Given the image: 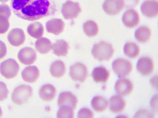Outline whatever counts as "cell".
Instances as JSON below:
<instances>
[{
    "label": "cell",
    "mask_w": 158,
    "mask_h": 118,
    "mask_svg": "<svg viewBox=\"0 0 158 118\" xmlns=\"http://www.w3.org/2000/svg\"><path fill=\"white\" fill-rule=\"evenodd\" d=\"M91 105L95 112H103L108 108L109 102L104 97L97 96L94 97L92 100Z\"/></svg>",
    "instance_id": "484cf974"
},
{
    "label": "cell",
    "mask_w": 158,
    "mask_h": 118,
    "mask_svg": "<svg viewBox=\"0 0 158 118\" xmlns=\"http://www.w3.org/2000/svg\"><path fill=\"white\" fill-rule=\"evenodd\" d=\"M134 86L132 82L126 78H120L116 82L115 90L117 94L122 96H127L133 92Z\"/></svg>",
    "instance_id": "9c48e42d"
},
{
    "label": "cell",
    "mask_w": 158,
    "mask_h": 118,
    "mask_svg": "<svg viewBox=\"0 0 158 118\" xmlns=\"http://www.w3.org/2000/svg\"><path fill=\"white\" fill-rule=\"evenodd\" d=\"M7 39L12 46L19 47L25 41V36L23 31L20 28L13 29L8 34Z\"/></svg>",
    "instance_id": "9a60e30c"
},
{
    "label": "cell",
    "mask_w": 158,
    "mask_h": 118,
    "mask_svg": "<svg viewBox=\"0 0 158 118\" xmlns=\"http://www.w3.org/2000/svg\"><path fill=\"white\" fill-rule=\"evenodd\" d=\"M33 95V89L30 86L21 85L15 88L12 95L11 100L15 104L21 105L25 104Z\"/></svg>",
    "instance_id": "3957f363"
},
{
    "label": "cell",
    "mask_w": 158,
    "mask_h": 118,
    "mask_svg": "<svg viewBox=\"0 0 158 118\" xmlns=\"http://www.w3.org/2000/svg\"><path fill=\"white\" fill-rule=\"evenodd\" d=\"M74 117L73 109L68 106L60 107L57 113L58 118H73Z\"/></svg>",
    "instance_id": "f1b7e54d"
},
{
    "label": "cell",
    "mask_w": 158,
    "mask_h": 118,
    "mask_svg": "<svg viewBox=\"0 0 158 118\" xmlns=\"http://www.w3.org/2000/svg\"><path fill=\"white\" fill-rule=\"evenodd\" d=\"M51 75L53 77L59 79L64 75L66 72L65 63L62 60H56L53 62L50 68Z\"/></svg>",
    "instance_id": "7402d4cb"
},
{
    "label": "cell",
    "mask_w": 158,
    "mask_h": 118,
    "mask_svg": "<svg viewBox=\"0 0 158 118\" xmlns=\"http://www.w3.org/2000/svg\"><path fill=\"white\" fill-rule=\"evenodd\" d=\"M114 52L112 44L105 41H101L94 44L92 50L94 57L100 62L110 60L113 56Z\"/></svg>",
    "instance_id": "7a4b0ae2"
},
{
    "label": "cell",
    "mask_w": 158,
    "mask_h": 118,
    "mask_svg": "<svg viewBox=\"0 0 158 118\" xmlns=\"http://www.w3.org/2000/svg\"><path fill=\"white\" fill-rule=\"evenodd\" d=\"M110 73L106 68L100 66L94 68L92 76L97 83H106L109 79Z\"/></svg>",
    "instance_id": "d6986e66"
},
{
    "label": "cell",
    "mask_w": 158,
    "mask_h": 118,
    "mask_svg": "<svg viewBox=\"0 0 158 118\" xmlns=\"http://www.w3.org/2000/svg\"><path fill=\"white\" fill-rule=\"evenodd\" d=\"M7 1H8V0H0V2L2 3H6Z\"/></svg>",
    "instance_id": "d590c367"
},
{
    "label": "cell",
    "mask_w": 158,
    "mask_h": 118,
    "mask_svg": "<svg viewBox=\"0 0 158 118\" xmlns=\"http://www.w3.org/2000/svg\"><path fill=\"white\" fill-rule=\"evenodd\" d=\"M78 100L76 96L70 92H63L60 94L57 101L59 107L63 106H68L73 109L77 107Z\"/></svg>",
    "instance_id": "5bb4252c"
},
{
    "label": "cell",
    "mask_w": 158,
    "mask_h": 118,
    "mask_svg": "<svg viewBox=\"0 0 158 118\" xmlns=\"http://www.w3.org/2000/svg\"><path fill=\"white\" fill-rule=\"evenodd\" d=\"M83 29L85 35L89 37L95 36L99 32L97 24L93 20H89L83 25Z\"/></svg>",
    "instance_id": "83f0119b"
},
{
    "label": "cell",
    "mask_w": 158,
    "mask_h": 118,
    "mask_svg": "<svg viewBox=\"0 0 158 118\" xmlns=\"http://www.w3.org/2000/svg\"><path fill=\"white\" fill-rule=\"evenodd\" d=\"M135 37L139 42L146 43L150 39L152 35V30L149 27L142 26L135 31Z\"/></svg>",
    "instance_id": "603a6c76"
},
{
    "label": "cell",
    "mask_w": 158,
    "mask_h": 118,
    "mask_svg": "<svg viewBox=\"0 0 158 118\" xmlns=\"http://www.w3.org/2000/svg\"><path fill=\"white\" fill-rule=\"evenodd\" d=\"M122 21L125 26L128 28L135 27L140 21L139 14L138 11L133 9L127 10L123 14Z\"/></svg>",
    "instance_id": "8fae6325"
},
{
    "label": "cell",
    "mask_w": 158,
    "mask_h": 118,
    "mask_svg": "<svg viewBox=\"0 0 158 118\" xmlns=\"http://www.w3.org/2000/svg\"><path fill=\"white\" fill-rule=\"evenodd\" d=\"M94 117L93 112L89 109L86 108L81 109L77 114V118H93Z\"/></svg>",
    "instance_id": "4dcf8cb0"
},
{
    "label": "cell",
    "mask_w": 158,
    "mask_h": 118,
    "mask_svg": "<svg viewBox=\"0 0 158 118\" xmlns=\"http://www.w3.org/2000/svg\"><path fill=\"white\" fill-rule=\"evenodd\" d=\"M110 110L113 113L122 112L126 106V102L120 96H114L110 98L109 103Z\"/></svg>",
    "instance_id": "e0dca14e"
},
{
    "label": "cell",
    "mask_w": 158,
    "mask_h": 118,
    "mask_svg": "<svg viewBox=\"0 0 158 118\" xmlns=\"http://www.w3.org/2000/svg\"><path fill=\"white\" fill-rule=\"evenodd\" d=\"M7 53V47L5 43L0 40V59L5 56Z\"/></svg>",
    "instance_id": "e575fe53"
},
{
    "label": "cell",
    "mask_w": 158,
    "mask_h": 118,
    "mask_svg": "<svg viewBox=\"0 0 158 118\" xmlns=\"http://www.w3.org/2000/svg\"><path fill=\"white\" fill-rule=\"evenodd\" d=\"M141 12L146 17H156L158 14V0H146L141 6Z\"/></svg>",
    "instance_id": "7c38bea8"
},
{
    "label": "cell",
    "mask_w": 158,
    "mask_h": 118,
    "mask_svg": "<svg viewBox=\"0 0 158 118\" xmlns=\"http://www.w3.org/2000/svg\"><path fill=\"white\" fill-rule=\"evenodd\" d=\"M125 5V0H105L102 8L107 14L114 16L118 14Z\"/></svg>",
    "instance_id": "ba28073f"
},
{
    "label": "cell",
    "mask_w": 158,
    "mask_h": 118,
    "mask_svg": "<svg viewBox=\"0 0 158 118\" xmlns=\"http://www.w3.org/2000/svg\"><path fill=\"white\" fill-rule=\"evenodd\" d=\"M65 23L62 19L55 18L48 21L46 24V30L48 33L59 35L63 32Z\"/></svg>",
    "instance_id": "2e32d148"
},
{
    "label": "cell",
    "mask_w": 158,
    "mask_h": 118,
    "mask_svg": "<svg viewBox=\"0 0 158 118\" xmlns=\"http://www.w3.org/2000/svg\"><path fill=\"white\" fill-rule=\"evenodd\" d=\"M8 93L9 92L6 84L3 82H0V101L6 99Z\"/></svg>",
    "instance_id": "1f68e13d"
},
{
    "label": "cell",
    "mask_w": 158,
    "mask_h": 118,
    "mask_svg": "<svg viewBox=\"0 0 158 118\" xmlns=\"http://www.w3.org/2000/svg\"><path fill=\"white\" fill-rule=\"evenodd\" d=\"M18 58L19 61L24 65H30L36 59V52L31 47H23L19 51Z\"/></svg>",
    "instance_id": "30bf717a"
},
{
    "label": "cell",
    "mask_w": 158,
    "mask_h": 118,
    "mask_svg": "<svg viewBox=\"0 0 158 118\" xmlns=\"http://www.w3.org/2000/svg\"><path fill=\"white\" fill-rule=\"evenodd\" d=\"M87 67L81 63H76L70 67L69 76L74 81L84 83L88 77Z\"/></svg>",
    "instance_id": "8992f818"
},
{
    "label": "cell",
    "mask_w": 158,
    "mask_h": 118,
    "mask_svg": "<svg viewBox=\"0 0 158 118\" xmlns=\"http://www.w3.org/2000/svg\"><path fill=\"white\" fill-rule=\"evenodd\" d=\"M81 11L80 4L77 2L68 0L62 5V14L66 20L77 18Z\"/></svg>",
    "instance_id": "52a82bcc"
},
{
    "label": "cell",
    "mask_w": 158,
    "mask_h": 118,
    "mask_svg": "<svg viewBox=\"0 0 158 118\" xmlns=\"http://www.w3.org/2000/svg\"><path fill=\"white\" fill-rule=\"evenodd\" d=\"M53 52L57 56L65 57L68 54L69 46L63 39L58 40L52 46Z\"/></svg>",
    "instance_id": "44dd1931"
},
{
    "label": "cell",
    "mask_w": 158,
    "mask_h": 118,
    "mask_svg": "<svg viewBox=\"0 0 158 118\" xmlns=\"http://www.w3.org/2000/svg\"><path fill=\"white\" fill-rule=\"evenodd\" d=\"M154 117L152 113L145 109L139 110L135 115L134 118H152Z\"/></svg>",
    "instance_id": "d6a6232c"
},
{
    "label": "cell",
    "mask_w": 158,
    "mask_h": 118,
    "mask_svg": "<svg viewBox=\"0 0 158 118\" xmlns=\"http://www.w3.org/2000/svg\"><path fill=\"white\" fill-rule=\"evenodd\" d=\"M19 66L17 62L13 58H10L0 65V73L7 79L16 77L19 72Z\"/></svg>",
    "instance_id": "277c9868"
},
{
    "label": "cell",
    "mask_w": 158,
    "mask_h": 118,
    "mask_svg": "<svg viewBox=\"0 0 158 118\" xmlns=\"http://www.w3.org/2000/svg\"><path fill=\"white\" fill-rule=\"evenodd\" d=\"M136 68L142 75L148 76L154 71V63L149 57H143L138 60Z\"/></svg>",
    "instance_id": "4fadbf2b"
},
{
    "label": "cell",
    "mask_w": 158,
    "mask_h": 118,
    "mask_svg": "<svg viewBox=\"0 0 158 118\" xmlns=\"http://www.w3.org/2000/svg\"><path fill=\"white\" fill-rule=\"evenodd\" d=\"M132 69L131 62L124 58H117L113 62V71L118 77H125L129 75Z\"/></svg>",
    "instance_id": "5b68a950"
},
{
    "label": "cell",
    "mask_w": 158,
    "mask_h": 118,
    "mask_svg": "<svg viewBox=\"0 0 158 118\" xmlns=\"http://www.w3.org/2000/svg\"><path fill=\"white\" fill-rule=\"evenodd\" d=\"M0 15L6 16L10 18L11 15V10L10 7L6 4L0 5Z\"/></svg>",
    "instance_id": "836d02e7"
},
{
    "label": "cell",
    "mask_w": 158,
    "mask_h": 118,
    "mask_svg": "<svg viewBox=\"0 0 158 118\" xmlns=\"http://www.w3.org/2000/svg\"><path fill=\"white\" fill-rule=\"evenodd\" d=\"M11 5L16 16L30 21L53 15L56 11L52 0H11Z\"/></svg>",
    "instance_id": "6da1fadb"
},
{
    "label": "cell",
    "mask_w": 158,
    "mask_h": 118,
    "mask_svg": "<svg viewBox=\"0 0 158 118\" xmlns=\"http://www.w3.org/2000/svg\"><path fill=\"white\" fill-rule=\"evenodd\" d=\"M123 52L125 55L129 58H135L139 55L140 48L135 43L129 42L124 46Z\"/></svg>",
    "instance_id": "4316f807"
},
{
    "label": "cell",
    "mask_w": 158,
    "mask_h": 118,
    "mask_svg": "<svg viewBox=\"0 0 158 118\" xmlns=\"http://www.w3.org/2000/svg\"><path fill=\"white\" fill-rule=\"evenodd\" d=\"M10 27L8 18L6 16L0 15V34H3L8 31Z\"/></svg>",
    "instance_id": "f546056e"
},
{
    "label": "cell",
    "mask_w": 158,
    "mask_h": 118,
    "mask_svg": "<svg viewBox=\"0 0 158 118\" xmlns=\"http://www.w3.org/2000/svg\"><path fill=\"white\" fill-rule=\"evenodd\" d=\"M21 75L24 81L33 83H35L38 79L40 76V71L36 66H28L22 71Z\"/></svg>",
    "instance_id": "ac0fdd59"
},
{
    "label": "cell",
    "mask_w": 158,
    "mask_h": 118,
    "mask_svg": "<svg viewBox=\"0 0 158 118\" xmlns=\"http://www.w3.org/2000/svg\"><path fill=\"white\" fill-rule=\"evenodd\" d=\"M2 116V110L1 109V108L0 107V117H1Z\"/></svg>",
    "instance_id": "8d00e7d4"
},
{
    "label": "cell",
    "mask_w": 158,
    "mask_h": 118,
    "mask_svg": "<svg viewBox=\"0 0 158 118\" xmlns=\"http://www.w3.org/2000/svg\"><path fill=\"white\" fill-rule=\"evenodd\" d=\"M52 43L50 40L44 37H41L37 40L35 47L37 52L42 54H47L52 49Z\"/></svg>",
    "instance_id": "cb8c5ba5"
},
{
    "label": "cell",
    "mask_w": 158,
    "mask_h": 118,
    "mask_svg": "<svg viewBox=\"0 0 158 118\" xmlns=\"http://www.w3.org/2000/svg\"><path fill=\"white\" fill-rule=\"evenodd\" d=\"M44 26L42 24L39 22H33L27 26V33L31 36L36 39H39L42 37L44 35Z\"/></svg>",
    "instance_id": "d4e9b609"
},
{
    "label": "cell",
    "mask_w": 158,
    "mask_h": 118,
    "mask_svg": "<svg viewBox=\"0 0 158 118\" xmlns=\"http://www.w3.org/2000/svg\"><path fill=\"white\" fill-rule=\"evenodd\" d=\"M39 96L44 101L50 102L54 99L56 96V89L51 84L43 85L39 90Z\"/></svg>",
    "instance_id": "ffe728a7"
}]
</instances>
